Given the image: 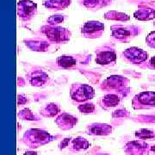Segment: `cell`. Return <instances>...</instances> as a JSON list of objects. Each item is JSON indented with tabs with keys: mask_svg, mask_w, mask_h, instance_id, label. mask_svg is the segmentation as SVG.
I'll list each match as a JSON object with an SVG mask.
<instances>
[{
	"mask_svg": "<svg viewBox=\"0 0 155 155\" xmlns=\"http://www.w3.org/2000/svg\"><path fill=\"white\" fill-rule=\"evenodd\" d=\"M41 32L43 34L50 43H67L70 41L72 33L69 29L60 26L44 25L41 28Z\"/></svg>",
	"mask_w": 155,
	"mask_h": 155,
	"instance_id": "6da1fadb",
	"label": "cell"
},
{
	"mask_svg": "<svg viewBox=\"0 0 155 155\" xmlns=\"http://www.w3.org/2000/svg\"><path fill=\"white\" fill-rule=\"evenodd\" d=\"M140 29L134 25L127 24H115L111 26L112 37L120 42H128L137 35L140 34Z\"/></svg>",
	"mask_w": 155,
	"mask_h": 155,
	"instance_id": "7a4b0ae2",
	"label": "cell"
},
{
	"mask_svg": "<svg viewBox=\"0 0 155 155\" xmlns=\"http://www.w3.org/2000/svg\"><path fill=\"white\" fill-rule=\"evenodd\" d=\"M70 97L78 103H85L95 97V91L86 84H72L70 88Z\"/></svg>",
	"mask_w": 155,
	"mask_h": 155,
	"instance_id": "3957f363",
	"label": "cell"
},
{
	"mask_svg": "<svg viewBox=\"0 0 155 155\" xmlns=\"http://www.w3.org/2000/svg\"><path fill=\"white\" fill-rule=\"evenodd\" d=\"M54 139L49 134L40 130L30 129L24 134V141L30 146V147H38L41 145L46 144Z\"/></svg>",
	"mask_w": 155,
	"mask_h": 155,
	"instance_id": "277c9868",
	"label": "cell"
},
{
	"mask_svg": "<svg viewBox=\"0 0 155 155\" xmlns=\"http://www.w3.org/2000/svg\"><path fill=\"white\" fill-rule=\"evenodd\" d=\"M104 32V24L99 21H88L81 27V35L84 38H100Z\"/></svg>",
	"mask_w": 155,
	"mask_h": 155,
	"instance_id": "5b68a950",
	"label": "cell"
},
{
	"mask_svg": "<svg viewBox=\"0 0 155 155\" xmlns=\"http://www.w3.org/2000/svg\"><path fill=\"white\" fill-rule=\"evenodd\" d=\"M135 110L149 109L155 107V91H142L137 94L132 101Z\"/></svg>",
	"mask_w": 155,
	"mask_h": 155,
	"instance_id": "8992f818",
	"label": "cell"
},
{
	"mask_svg": "<svg viewBox=\"0 0 155 155\" xmlns=\"http://www.w3.org/2000/svg\"><path fill=\"white\" fill-rule=\"evenodd\" d=\"M37 13V5L32 1L22 0L17 3V15L22 21H29Z\"/></svg>",
	"mask_w": 155,
	"mask_h": 155,
	"instance_id": "52a82bcc",
	"label": "cell"
},
{
	"mask_svg": "<svg viewBox=\"0 0 155 155\" xmlns=\"http://www.w3.org/2000/svg\"><path fill=\"white\" fill-rule=\"evenodd\" d=\"M129 80L122 76L113 75L108 77L103 82L102 88L106 91H116L119 92H122L128 86Z\"/></svg>",
	"mask_w": 155,
	"mask_h": 155,
	"instance_id": "ba28073f",
	"label": "cell"
},
{
	"mask_svg": "<svg viewBox=\"0 0 155 155\" xmlns=\"http://www.w3.org/2000/svg\"><path fill=\"white\" fill-rule=\"evenodd\" d=\"M123 58L134 65L142 64L148 59V54L145 50L139 48L137 47H131L122 53Z\"/></svg>",
	"mask_w": 155,
	"mask_h": 155,
	"instance_id": "9c48e42d",
	"label": "cell"
},
{
	"mask_svg": "<svg viewBox=\"0 0 155 155\" xmlns=\"http://www.w3.org/2000/svg\"><path fill=\"white\" fill-rule=\"evenodd\" d=\"M97 64L108 66L115 65L116 62V51L110 47H104L96 50Z\"/></svg>",
	"mask_w": 155,
	"mask_h": 155,
	"instance_id": "30bf717a",
	"label": "cell"
},
{
	"mask_svg": "<svg viewBox=\"0 0 155 155\" xmlns=\"http://www.w3.org/2000/svg\"><path fill=\"white\" fill-rule=\"evenodd\" d=\"M48 75L41 70H35L28 73V82L35 87H41L48 83Z\"/></svg>",
	"mask_w": 155,
	"mask_h": 155,
	"instance_id": "8fae6325",
	"label": "cell"
},
{
	"mask_svg": "<svg viewBox=\"0 0 155 155\" xmlns=\"http://www.w3.org/2000/svg\"><path fill=\"white\" fill-rule=\"evenodd\" d=\"M55 122L61 128L67 130V129H70L73 127V126L78 122V119L77 117L72 116L70 114L62 113L56 118Z\"/></svg>",
	"mask_w": 155,
	"mask_h": 155,
	"instance_id": "7c38bea8",
	"label": "cell"
},
{
	"mask_svg": "<svg viewBox=\"0 0 155 155\" xmlns=\"http://www.w3.org/2000/svg\"><path fill=\"white\" fill-rule=\"evenodd\" d=\"M122 99V97L120 94L117 93H109L101 97V100L99 101L100 106L105 110L114 108L120 104V101Z\"/></svg>",
	"mask_w": 155,
	"mask_h": 155,
	"instance_id": "4fadbf2b",
	"label": "cell"
},
{
	"mask_svg": "<svg viewBox=\"0 0 155 155\" xmlns=\"http://www.w3.org/2000/svg\"><path fill=\"white\" fill-rule=\"evenodd\" d=\"M112 131V127L105 123H92L87 127V134L91 135H107Z\"/></svg>",
	"mask_w": 155,
	"mask_h": 155,
	"instance_id": "5bb4252c",
	"label": "cell"
},
{
	"mask_svg": "<svg viewBox=\"0 0 155 155\" xmlns=\"http://www.w3.org/2000/svg\"><path fill=\"white\" fill-rule=\"evenodd\" d=\"M25 45L28 48L36 52H45L49 48L50 42L48 41H44L43 39H35V40H25Z\"/></svg>",
	"mask_w": 155,
	"mask_h": 155,
	"instance_id": "9a60e30c",
	"label": "cell"
},
{
	"mask_svg": "<svg viewBox=\"0 0 155 155\" xmlns=\"http://www.w3.org/2000/svg\"><path fill=\"white\" fill-rule=\"evenodd\" d=\"M134 17L140 21H149L155 18V11L152 8H140L134 13Z\"/></svg>",
	"mask_w": 155,
	"mask_h": 155,
	"instance_id": "2e32d148",
	"label": "cell"
},
{
	"mask_svg": "<svg viewBox=\"0 0 155 155\" xmlns=\"http://www.w3.org/2000/svg\"><path fill=\"white\" fill-rule=\"evenodd\" d=\"M43 5L47 9L61 11L71 5V0H44Z\"/></svg>",
	"mask_w": 155,
	"mask_h": 155,
	"instance_id": "e0dca14e",
	"label": "cell"
},
{
	"mask_svg": "<svg viewBox=\"0 0 155 155\" xmlns=\"http://www.w3.org/2000/svg\"><path fill=\"white\" fill-rule=\"evenodd\" d=\"M147 148V144L141 141L128 142L126 146V152L129 155H140V153Z\"/></svg>",
	"mask_w": 155,
	"mask_h": 155,
	"instance_id": "ac0fdd59",
	"label": "cell"
},
{
	"mask_svg": "<svg viewBox=\"0 0 155 155\" xmlns=\"http://www.w3.org/2000/svg\"><path fill=\"white\" fill-rule=\"evenodd\" d=\"M56 63L58 65V67L61 68H66V69H71L77 66V60L69 55H62L57 58Z\"/></svg>",
	"mask_w": 155,
	"mask_h": 155,
	"instance_id": "d6986e66",
	"label": "cell"
},
{
	"mask_svg": "<svg viewBox=\"0 0 155 155\" xmlns=\"http://www.w3.org/2000/svg\"><path fill=\"white\" fill-rule=\"evenodd\" d=\"M104 18L106 20L117 21V22H126L130 20V17L127 14L116 11H107L104 14Z\"/></svg>",
	"mask_w": 155,
	"mask_h": 155,
	"instance_id": "ffe728a7",
	"label": "cell"
},
{
	"mask_svg": "<svg viewBox=\"0 0 155 155\" xmlns=\"http://www.w3.org/2000/svg\"><path fill=\"white\" fill-rule=\"evenodd\" d=\"M60 111H61V108L59 104L54 103H50L41 109V114L47 117H54L56 115H58Z\"/></svg>",
	"mask_w": 155,
	"mask_h": 155,
	"instance_id": "44dd1931",
	"label": "cell"
},
{
	"mask_svg": "<svg viewBox=\"0 0 155 155\" xmlns=\"http://www.w3.org/2000/svg\"><path fill=\"white\" fill-rule=\"evenodd\" d=\"M82 5L87 9L99 10L105 6L104 0H82Z\"/></svg>",
	"mask_w": 155,
	"mask_h": 155,
	"instance_id": "7402d4cb",
	"label": "cell"
},
{
	"mask_svg": "<svg viewBox=\"0 0 155 155\" xmlns=\"http://www.w3.org/2000/svg\"><path fill=\"white\" fill-rule=\"evenodd\" d=\"M89 142L85 139L82 137H78L72 140V147L76 150H84L87 149L89 147Z\"/></svg>",
	"mask_w": 155,
	"mask_h": 155,
	"instance_id": "603a6c76",
	"label": "cell"
},
{
	"mask_svg": "<svg viewBox=\"0 0 155 155\" xmlns=\"http://www.w3.org/2000/svg\"><path fill=\"white\" fill-rule=\"evenodd\" d=\"M78 110H79V112L84 113V114H91L95 110V105L92 103L85 102V103H83L82 104L78 105Z\"/></svg>",
	"mask_w": 155,
	"mask_h": 155,
	"instance_id": "cb8c5ba5",
	"label": "cell"
},
{
	"mask_svg": "<svg viewBox=\"0 0 155 155\" xmlns=\"http://www.w3.org/2000/svg\"><path fill=\"white\" fill-rule=\"evenodd\" d=\"M65 21V17L63 15H53L47 19V22L48 25L58 26V24L62 23Z\"/></svg>",
	"mask_w": 155,
	"mask_h": 155,
	"instance_id": "d4e9b609",
	"label": "cell"
},
{
	"mask_svg": "<svg viewBox=\"0 0 155 155\" xmlns=\"http://www.w3.org/2000/svg\"><path fill=\"white\" fill-rule=\"evenodd\" d=\"M135 136L141 140H147L154 137V134L148 129H140L139 131L135 132Z\"/></svg>",
	"mask_w": 155,
	"mask_h": 155,
	"instance_id": "484cf974",
	"label": "cell"
},
{
	"mask_svg": "<svg viewBox=\"0 0 155 155\" xmlns=\"http://www.w3.org/2000/svg\"><path fill=\"white\" fill-rule=\"evenodd\" d=\"M18 116L22 118L23 120H36L35 119V116H34V114L32 113V111L30 110L29 109L26 108L24 110H22V111H20V113L18 114Z\"/></svg>",
	"mask_w": 155,
	"mask_h": 155,
	"instance_id": "4316f807",
	"label": "cell"
},
{
	"mask_svg": "<svg viewBox=\"0 0 155 155\" xmlns=\"http://www.w3.org/2000/svg\"><path fill=\"white\" fill-rule=\"evenodd\" d=\"M146 42L149 48H155V31H153L147 35L146 38Z\"/></svg>",
	"mask_w": 155,
	"mask_h": 155,
	"instance_id": "83f0119b",
	"label": "cell"
},
{
	"mask_svg": "<svg viewBox=\"0 0 155 155\" xmlns=\"http://www.w3.org/2000/svg\"><path fill=\"white\" fill-rule=\"evenodd\" d=\"M129 113L126 110H117L113 113V117H119V116H127Z\"/></svg>",
	"mask_w": 155,
	"mask_h": 155,
	"instance_id": "f1b7e54d",
	"label": "cell"
},
{
	"mask_svg": "<svg viewBox=\"0 0 155 155\" xmlns=\"http://www.w3.org/2000/svg\"><path fill=\"white\" fill-rule=\"evenodd\" d=\"M28 99L25 96L23 95H18L17 96V104L18 105H23L25 104H27Z\"/></svg>",
	"mask_w": 155,
	"mask_h": 155,
	"instance_id": "f546056e",
	"label": "cell"
},
{
	"mask_svg": "<svg viewBox=\"0 0 155 155\" xmlns=\"http://www.w3.org/2000/svg\"><path fill=\"white\" fill-rule=\"evenodd\" d=\"M147 67H149V68H151V69L155 70V56L152 57V58L150 59V61H148V63H147Z\"/></svg>",
	"mask_w": 155,
	"mask_h": 155,
	"instance_id": "4dcf8cb0",
	"label": "cell"
},
{
	"mask_svg": "<svg viewBox=\"0 0 155 155\" xmlns=\"http://www.w3.org/2000/svg\"><path fill=\"white\" fill-rule=\"evenodd\" d=\"M69 141H70V139L67 138L65 139V140H63L61 142V144H60V148L62 149V148H65V147H67V146H68V143H69Z\"/></svg>",
	"mask_w": 155,
	"mask_h": 155,
	"instance_id": "1f68e13d",
	"label": "cell"
},
{
	"mask_svg": "<svg viewBox=\"0 0 155 155\" xmlns=\"http://www.w3.org/2000/svg\"><path fill=\"white\" fill-rule=\"evenodd\" d=\"M23 155H39L37 153L33 152V151H28V152H25V153Z\"/></svg>",
	"mask_w": 155,
	"mask_h": 155,
	"instance_id": "d6a6232c",
	"label": "cell"
},
{
	"mask_svg": "<svg viewBox=\"0 0 155 155\" xmlns=\"http://www.w3.org/2000/svg\"><path fill=\"white\" fill-rule=\"evenodd\" d=\"M152 151H153V152H154V155H155V146H153V147H152Z\"/></svg>",
	"mask_w": 155,
	"mask_h": 155,
	"instance_id": "836d02e7",
	"label": "cell"
},
{
	"mask_svg": "<svg viewBox=\"0 0 155 155\" xmlns=\"http://www.w3.org/2000/svg\"><path fill=\"white\" fill-rule=\"evenodd\" d=\"M154 26H155V22H154Z\"/></svg>",
	"mask_w": 155,
	"mask_h": 155,
	"instance_id": "e575fe53",
	"label": "cell"
}]
</instances>
